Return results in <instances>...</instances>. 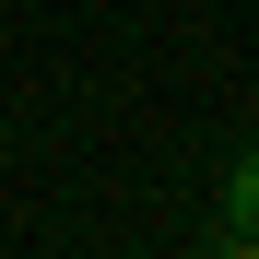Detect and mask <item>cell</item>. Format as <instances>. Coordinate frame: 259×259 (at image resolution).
<instances>
[{
    "mask_svg": "<svg viewBox=\"0 0 259 259\" xmlns=\"http://www.w3.org/2000/svg\"><path fill=\"white\" fill-rule=\"evenodd\" d=\"M212 247H224V259H259V142L224 165V212H212Z\"/></svg>",
    "mask_w": 259,
    "mask_h": 259,
    "instance_id": "cell-1",
    "label": "cell"
}]
</instances>
